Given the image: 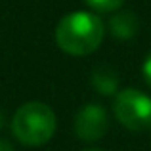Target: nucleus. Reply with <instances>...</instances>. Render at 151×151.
<instances>
[{
    "label": "nucleus",
    "mask_w": 151,
    "mask_h": 151,
    "mask_svg": "<svg viewBox=\"0 0 151 151\" xmlns=\"http://www.w3.org/2000/svg\"><path fill=\"white\" fill-rule=\"evenodd\" d=\"M109 128L107 111L100 103H86L75 117V134L84 142H98Z\"/></svg>",
    "instance_id": "20e7f679"
},
{
    "label": "nucleus",
    "mask_w": 151,
    "mask_h": 151,
    "mask_svg": "<svg viewBox=\"0 0 151 151\" xmlns=\"http://www.w3.org/2000/svg\"><path fill=\"white\" fill-rule=\"evenodd\" d=\"M142 73H144V81H145V84L151 88V54L145 58V61H144V67H142Z\"/></svg>",
    "instance_id": "6e6552de"
},
{
    "label": "nucleus",
    "mask_w": 151,
    "mask_h": 151,
    "mask_svg": "<svg viewBox=\"0 0 151 151\" xmlns=\"http://www.w3.org/2000/svg\"><path fill=\"white\" fill-rule=\"evenodd\" d=\"M124 0H84V4L88 8H92L94 12L100 14H109V12H117L122 6Z\"/></svg>",
    "instance_id": "0eeeda50"
},
{
    "label": "nucleus",
    "mask_w": 151,
    "mask_h": 151,
    "mask_svg": "<svg viewBox=\"0 0 151 151\" xmlns=\"http://www.w3.org/2000/svg\"><path fill=\"white\" fill-rule=\"evenodd\" d=\"M0 151H14V145H12L8 140L0 138Z\"/></svg>",
    "instance_id": "1a4fd4ad"
},
{
    "label": "nucleus",
    "mask_w": 151,
    "mask_h": 151,
    "mask_svg": "<svg viewBox=\"0 0 151 151\" xmlns=\"http://www.w3.org/2000/svg\"><path fill=\"white\" fill-rule=\"evenodd\" d=\"M92 86L103 96H113L119 90V77L111 67H98L92 73Z\"/></svg>",
    "instance_id": "423d86ee"
},
{
    "label": "nucleus",
    "mask_w": 151,
    "mask_h": 151,
    "mask_svg": "<svg viewBox=\"0 0 151 151\" xmlns=\"http://www.w3.org/2000/svg\"><path fill=\"white\" fill-rule=\"evenodd\" d=\"M103 33V23L96 14L73 12L61 17L55 27V44L65 54L88 55L100 48Z\"/></svg>",
    "instance_id": "f257e3e1"
},
{
    "label": "nucleus",
    "mask_w": 151,
    "mask_h": 151,
    "mask_svg": "<svg viewBox=\"0 0 151 151\" xmlns=\"http://www.w3.org/2000/svg\"><path fill=\"white\" fill-rule=\"evenodd\" d=\"M113 113L124 128L144 132L151 128V98L136 88H124L115 94Z\"/></svg>",
    "instance_id": "7ed1b4c3"
},
{
    "label": "nucleus",
    "mask_w": 151,
    "mask_h": 151,
    "mask_svg": "<svg viewBox=\"0 0 151 151\" xmlns=\"http://www.w3.org/2000/svg\"><path fill=\"white\" fill-rule=\"evenodd\" d=\"M12 132L25 145H44L55 132V115L46 103H23L12 119Z\"/></svg>",
    "instance_id": "f03ea898"
},
{
    "label": "nucleus",
    "mask_w": 151,
    "mask_h": 151,
    "mask_svg": "<svg viewBox=\"0 0 151 151\" xmlns=\"http://www.w3.org/2000/svg\"><path fill=\"white\" fill-rule=\"evenodd\" d=\"M84 151H101V149H84Z\"/></svg>",
    "instance_id": "9d476101"
},
{
    "label": "nucleus",
    "mask_w": 151,
    "mask_h": 151,
    "mask_svg": "<svg viewBox=\"0 0 151 151\" xmlns=\"http://www.w3.org/2000/svg\"><path fill=\"white\" fill-rule=\"evenodd\" d=\"M0 126H2V115H0Z\"/></svg>",
    "instance_id": "9b49d317"
},
{
    "label": "nucleus",
    "mask_w": 151,
    "mask_h": 151,
    "mask_svg": "<svg viewBox=\"0 0 151 151\" xmlns=\"http://www.w3.org/2000/svg\"><path fill=\"white\" fill-rule=\"evenodd\" d=\"M140 29V19L132 14V12H117V14L111 15L109 19V33L115 38H121V40H128Z\"/></svg>",
    "instance_id": "39448f33"
}]
</instances>
